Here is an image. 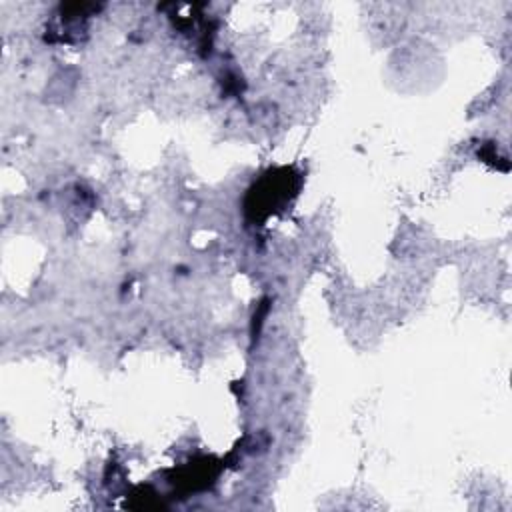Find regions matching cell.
Instances as JSON below:
<instances>
[{
    "label": "cell",
    "mask_w": 512,
    "mask_h": 512,
    "mask_svg": "<svg viewBox=\"0 0 512 512\" xmlns=\"http://www.w3.org/2000/svg\"><path fill=\"white\" fill-rule=\"evenodd\" d=\"M298 190V176L290 168L270 170L248 194V212L254 218H266L270 212L278 210L290 200Z\"/></svg>",
    "instance_id": "6da1fadb"
}]
</instances>
